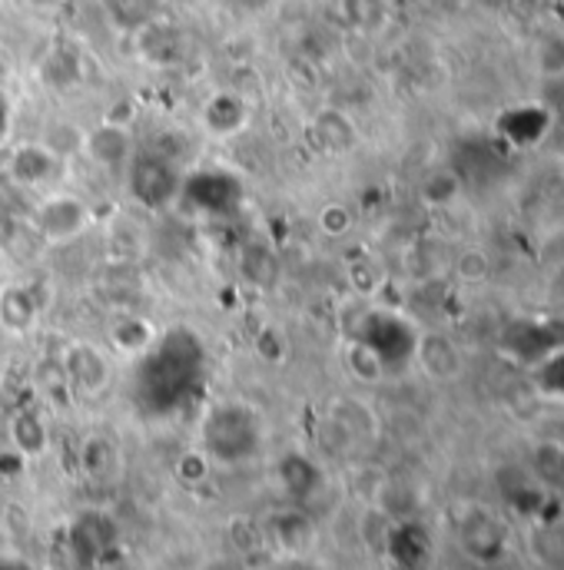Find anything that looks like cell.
Segmentation results:
<instances>
[{
  "label": "cell",
  "mask_w": 564,
  "mask_h": 570,
  "mask_svg": "<svg viewBox=\"0 0 564 570\" xmlns=\"http://www.w3.org/2000/svg\"><path fill=\"white\" fill-rule=\"evenodd\" d=\"M206 458L222 465L246 462L260 451V418L246 405H219L203 424Z\"/></svg>",
  "instance_id": "obj_1"
},
{
  "label": "cell",
  "mask_w": 564,
  "mask_h": 570,
  "mask_svg": "<svg viewBox=\"0 0 564 570\" xmlns=\"http://www.w3.org/2000/svg\"><path fill=\"white\" fill-rule=\"evenodd\" d=\"M34 225H37V233L47 243L67 246V243H73V240H80L87 233L90 206L80 196H73V193H50L34 209Z\"/></svg>",
  "instance_id": "obj_2"
},
{
  "label": "cell",
  "mask_w": 564,
  "mask_h": 570,
  "mask_svg": "<svg viewBox=\"0 0 564 570\" xmlns=\"http://www.w3.org/2000/svg\"><path fill=\"white\" fill-rule=\"evenodd\" d=\"M60 372H64L67 385L73 392L87 395V398L100 395L113 379V369H110L106 356L96 346H90V341H70V346L64 349V356H60Z\"/></svg>",
  "instance_id": "obj_3"
},
{
  "label": "cell",
  "mask_w": 564,
  "mask_h": 570,
  "mask_svg": "<svg viewBox=\"0 0 564 570\" xmlns=\"http://www.w3.org/2000/svg\"><path fill=\"white\" fill-rule=\"evenodd\" d=\"M60 160L47 143H24L14 150L11 163H8V179L18 186H44L50 179H57L60 173Z\"/></svg>",
  "instance_id": "obj_4"
},
{
  "label": "cell",
  "mask_w": 564,
  "mask_h": 570,
  "mask_svg": "<svg viewBox=\"0 0 564 570\" xmlns=\"http://www.w3.org/2000/svg\"><path fill=\"white\" fill-rule=\"evenodd\" d=\"M246 124H250V103L240 93H230V90L212 93L203 106V127L219 140L243 133Z\"/></svg>",
  "instance_id": "obj_5"
},
{
  "label": "cell",
  "mask_w": 564,
  "mask_h": 570,
  "mask_svg": "<svg viewBox=\"0 0 564 570\" xmlns=\"http://www.w3.org/2000/svg\"><path fill=\"white\" fill-rule=\"evenodd\" d=\"M80 150L100 166H120L134 153V133L120 124H100L83 133Z\"/></svg>",
  "instance_id": "obj_6"
},
{
  "label": "cell",
  "mask_w": 564,
  "mask_h": 570,
  "mask_svg": "<svg viewBox=\"0 0 564 570\" xmlns=\"http://www.w3.org/2000/svg\"><path fill=\"white\" fill-rule=\"evenodd\" d=\"M106 338H110V346L117 349L120 356L127 359H140L153 349V341H157V325L143 315H134V312H124L110 322L106 328Z\"/></svg>",
  "instance_id": "obj_7"
},
{
  "label": "cell",
  "mask_w": 564,
  "mask_h": 570,
  "mask_svg": "<svg viewBox=\"0 0 564 570\" xmlns=\"http://www.w3.org/2000/svg\"><path fill=\"white\" fill-rule=\"evenodd\" d=\"M41 305L37 292L24 282H8L0 289V328H8L14 335H24L37 325Z\"/></svg>",
  "instance_id": "obj_8"
},
{
  "label": "cell",
  "mask_w": 564,
  "mask_h": 570,
  "mask_svg": "<svg viewBox=\"0 0 564 570\" xmlns=\"http://www.w3.org/2000/svg\"><path fill=\"white\" fill-rule=\"evenodd\" d=\"M415 356H418V365L425 369V375H431V379H451V375H459V365H462L459 349L438 331L422 335Z\"/></svg>",
  "instance_id": "obj_9"
},
{
  "label": "cell",
  "mask_w": 564,
  "mask_h": 570,
  "mask_svg": "<svg viewBox=\"0 0 564 570\" xmlns=\"http://www.w3.org/2000/svg\"><path fill=\"white\" fill-rule=\"evenodd\" d=\"M166 0H106V14L127 34H140L143 27L163 21Z\"/></svg>",
  "instance_id": "obj_10"
},
{
  "label": "cell",
  "mask_w": 564,
  "mask_h": 570,
  "mask_svg": "<svg viewBox=\"0 0 564 570\" xmlns=\"http://www.w3.org/2000/svg\"><path fill=\"white\" fill-rule=\"evenodd\" d=\"M80 465L93 481H113L120 472V451L106 434H90L80 447Z\"/></svg>",
  "instance_id": "obj_11"
},
{
  "label": "cell",
  "mask_w": 564,
  "mask_h": 570,
  "mask_svg": "<svg viewBox=\"0 0 564 570\" xmlns=\"http://www.w3.org/2000/svg\"><path fill=\"white\" fill-rule=\"evenodd\" d=\"M11 441L18 444L21 454H27V458H41L50 444V434H47V424L34 411H21L11 421Z\"/></svg>",
  "instance_id": "obj_12"
},
{
  "label": "cell",
  "mask_w": 564,
  "mask_h": 570,
  "mask_svg": "<svg viewBox=\"0 0 564 570\" xmlns=\"http://www.w3.org/2000/svg\"><path fill=\"white\" fill-rule=\"evenodd\" d=\"M315 133H319V143L329 150V153H343L346 147H353L356 140V130H353V120L343 117L338 109H322L315 117Z\"/></svg>",
  "instance_id": "obj_13"
},
{
  "label": "cell",
  "mask_w": 564,
  "mask_h": 570,
  "mask_svg": "<svg viewBox=\"0 0 564 570\" xmlns=\"http://www.w3.org/2000/svg\"><path fill=\"white\" fill-rule=\"evenodd\" d=\"M346 365L359 382H379L385 375L382 356H379L376 346H369V341H349L346 346Z\"/></svg>",
  "instance_id": "obj_14"
},
{
  "label": "cell",
  "mask_w": 564,
  "mask_h": 570,
  "mask_svg": "<svg viewBox=\"0 0 564 570\" xmlns=\"http://www.w3.org/2000/svg\"><path fill=\"white\" fill-rule=\"evenodd\" d=\"M276 540L289 550V554H299L306 544H309V537H312V527H309V521L302 517V514H283L279 521H276Z\"/></svg>",
  "instance_id": "obj_15"
},
{
  "label": "cell",
  "mask_w": 564,
  "mask_h": 570,
  "mask_svg": "<svg viewBox=\"0 0 564 570\" xmlns=\"http://www.w3.org/2000/svg\"><path fill=\"white\" fill-rule=\"evenodd\" d=\"M319 230H322L329 240H343V236L353 230V212H349V206H343V202L322 206V212H319Z\"/></svg>",
  "instance_id": "obj_16"
},
{
  "label": "cell",
  "mask_w": 564,
  "mask_h": 570,
  "mask_svg": "<svg viewBox=\"0 0 564 570\" xmlns=\"http://www.w3.org/2000/svg\"><path fill=\"white\" fill-rule=\"evenodd\" d=\"M456 272H459L462 282L475 286V282H485V279H488L492 263H488V256H485L482 249H465V253L459 256V263H456Z\"/></svg>",
  "instance_id": "obj_17"
},
{
  "label": "cell",
  "mask_w": 564,
  "mask_h": 570,
  "mask_svg": "<svg viewBox=\"0 0 564 570\" xmlns=\"http://www.w3.org/2000/svg\"><path fill=\"white\" fill-rule=\"evenodd\" d=\"M256 352H260L266 362L279 365V362L286 359V352H289V346H286L283 331H279V328H273V325H266V328L256 335Z\"/></svg>",
  "instance_id": "obj_18"
},
{
  "label": "cell",
  "mask_w": 564,
  "mask_h": 570,
  "mask_svg": "<svg viewBox=\"0 0 564 570\" xmlns=\"http://www.w3.org/2000/svg\"><path fill=\"white\" fill-rule=\"evenodd\" d=\"M372 8H382V0H346V21L359 31H369L379 21L369 14Z\"/></svg>",
  "instance_id": "obj_19"
},
{
  "label": "cell",
  "mask_w": 564,
  "mask_h": 570,
  "mask_svg": "<svg viewBox=\"0 0 564 570\" xmlns=\"http://www.w3.org/2000/svg\"><path fill=\"white\" fill-rule=\"evenodd\" d=\"M206 472H209V458H206V454H186V458L180 462V468H176V475H180L186 485L203 481Z\"/></svg>",
  "instance_id": "obj_20"
},
{
  "label": "cell",
  "mask_w": 564,
  "mask_h": 570,
  "mask_svg": "<svg viewBox=\"0 0 564 570\" xmlns=\"http://www.w3.org/2000/svg\"><path fill=\"white\" fill-rule=\"evenodd\" d=\"M226 8H233L237 14H243V18H260V14H266V11H273L279 0H222Z\"/></svg>",
  "instance_id": "obj_21"
},
{
  "label": "cell",
  "mask_w": 564,
  "mask_h": 570,
  "mask_svg": "<svg viewBox=\"0 0 564 570\" xmlns=\"http://www.w3.org/2000/svg\"><path fill=\"white\" fill-rule=\"evenodd\" d=\"M24 8L34 14H57L67 8V0H24Z\"/></svg>",
  "instance_id": "obj_22"
},
{
  "label": "cell",
  "mask_w": 564,
  "mask_h": 570,
  "mask_svg": "<svg viewBox=\"0 0 564 570\" xmlns=\"http://www.w3.org/2000/svg\"><path fill=\"white\" fill-rule=\"evenodd\" d=\"M273 570H322V567H315V563H309V560H302L299 554H292L289 560H283V563H276Z\"/></svg>",
  "instance_id": "obj_23"
},
{
  "label": "cell",
  "mask_w": 564,
  "mask_h": 570,
  "mask_svg": "<svg viewBox=\"0 0 564 570\" xmlns=\"http://www.w3.org/2000/svg\"><path fill=\"white\" fill-rule=\"evenodd\" d=\"M0 570H31V567L21 560H0Z\"/></svg>",
  "instance_id": "obj_24"
}]
</instances>
